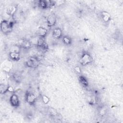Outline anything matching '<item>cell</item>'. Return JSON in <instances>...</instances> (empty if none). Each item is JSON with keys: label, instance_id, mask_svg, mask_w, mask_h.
<instances>
[{"label": "cell", "instance_id": "6da1fadb", "mask_svg": "<svg viewBox=\"0 0 123 123\" xmlns=\"http://www.w3.org/2000/svg\"><path fill=\"white\" fill-rule=\"evenodd\" d=\"M13 26L12 22H9L5 20H3L0 24V29L1 31L4 34L8 33L10 32Z\"/></svg>", "mask_w": 123, "mask_h": 123}, {"label": "cell", "instance_id": "7a4b0ae2", "mask_svg": "<svg viewBox=\"0 0 123 123\" xmlns=\"http://www.w3.org/2000/svg\"><path fill=\"white\" fill-rule=\"evenodd\" d=\"M93 59L92 56L87 53H85L81 57L80 62L82 65H87L92 62Z\"/></svg>", "mask_w": 123, "mask_h": 123}, {"label": "cell", "instance_id": "3957f363", "mask_svg": "<svg viewBox=\"0 0 123 123\" xmlns=\"http://www.w3.org/2000/svg\"><path fill=\"white\" fill-rule=\"evenodd\" d=\"M39 64L38 59L35 57H29L26 61V65L27 66L31 68H36Z\"/></svg>", "mask_w": 123, "mask_h": 123}, {"label": "cell", "instance_id": "277c9868", "mask_svg": "<svg viewBox=\"0 0 123 123\" xmlns=\"http://www.w3.org/2000/svg\"><path fill=\"white\" fill-rule=\"evenodd\" d=\"M37 46L42 50H47L48 49V45L46 42L44 37H39L37 42Z\"/></svg>", "mask_w": 123, "mask_h": 123}, {"label": "cell", "instance_id": "5b68a950", "mask_svg": "<svg viewBox=\"0 0 123 123\" xmlns=\"http://www.w3.org/2000/svg\"><path fill=\"white\" fill-rule=\"evenodd\" d=\"M25 100L27 103L33 104L36 101V97L35 94L31 92H27L25 96Z\"/></svg>", "mask_w": 123, "mask_h": 123}, {"label": "cell", "instance_id": "8992f818", "mask_svg": "<svg viewBox=\"0 0 123 123\" xmlns=\"http://www.w3.org/2000/svg\"><path fill=\"white\" fill-rule=\"evenodd\" d=\"M56 16L54 13L49 15L47 19V23L49 27L54 26L56 23Z\"/></svg>", "mask_w": 123, "mask_h": 123}, {"label": "cell", "instance_id": "52a82bcc", "mask_svg": "<svg viewBox=\"0 0 123 123\" xmlns=\"http://www.w3.org/2000/svg\"><path fill=\"white\" fill-rule=\"evenodd\" d=\"M10 101L11 105L14 107H18L19 105V100L18 97L15 94H13L11 96L10 98Z\"/></svg>", "mask_w": 123, "mask_h": 123}, {"label": "cell", "instance_id": "ba28073f", "mask_svg": "<svg viewBox=\"0 0 123 123\" xmlns=\"http://www.w3.org/2000/svg\"><path fill=\"white\" fill-rule=\"evenodd\" d=\"M47 33V30L44 27L40 26L37 30V34L39 37H44Z\"/></svg>", "mask_w": 123, "mask_h": 123}, {"label": "cell", "instance_id": "9c48e42d", "mask_svg": "<svg viewBox=\"0 0 123 123\" xmlns=\"http://www.w3.org/2000/svg\"><path fill=\"white\" fill-rule=\"evenodd\" d=\"M62 35V31L59 28H56L54 29L52 32L53 37L57 39L61 38Z\"/></svg>", "mask_w": 123, "mask_h": 123}, {"label": "cell", "instance_id": "30bf717a", "mask_svg": "<svg viewBox=\"0 0 123 123\" xmlns=\"http://www.w3.org/2000/svg\"><path fill=\"white\" fill-rule=\"evenodd\" d=\"M9 56L12 60L14 61H18L20 59L19 53L16 52H11L9 54Z\"/></svg>", "mask_w": 123, "mask_h": 123}, {"label": "cell", "instance_id": "8fae6325", "mask_svg": "<svg viewBox=\"0 0 123 123\" xmlns=\"http://www.w3.org/2000/svg\"><path fill=\"white\" fill-rule=\"evenodd\" d=\"M16 11V7L13 5L9 6L6 9V12L7 14L12 16L13 15Z\"/></svg>", "mask_w": 123, "mask_h": 123}, {"label": "cell", "instance_id": "7c38bea8", "mask_svg": "<svg viewBox=\"0 0 123 123\" xmlns=\"http://www.w3.org/2000/svg\"><path fill=\"white\" fill-rule=\"evenodd\" d=\"M101 16L104 22H108L111 19V15L107 12H101Z\"/></svg>", "mask_w": 123, "mask_h": 123}, {"label": "cell", "instance_id": "4fadbf2b", "mask_svg": "<svg viewBox=\"0 0 123 123\" xmlns=\"http://www.w3.org/2000/svg\"><path fill=\"white\" fill-rule=\"evenodd\" d=\"M78 79L79 82H80L81 84L84 87H86L88 86V82L86 78L82 76V75H80L78 77Z\"/></svg>", "mask_w": 123, "mask_h": 123}, {"label": "cell", "instance_id": "5bb4252c", "mask_svg": "<svg viewBox=\"0 0 123 123\" xmlns=\"http://www.w3.org/2000/svg\"><path fill=\"white\" fill-rule=\"evenodd\" d=\"M38 4L39 5L40 7H41L43 9H45L48 7L47 0H40L38 1Z\"/></svg>", "mask_w": 123, "mask_h": 123}, {"label": "cell", "instance_id": "9a60e30c", "mask_svg": "<svg viewBox=\"0 0 123 123\" xmlns=\"http://www.w3.org/2000/svg\"><path fill=\"white\" fill-rule=\"evenodd\" d=\"M8 86L6 85H5L4 84H1L0 86V92L1 94H4L7 92H8Z\"/></svg>", "mask_w": 123, "mask_h": 123}, {"label": "cell", "instance_id": "2e32d148", "mask_svg": "<svg viewBox=\"0 0 123 123\" xmlns=\"http://www.w3.org/2000/svg\"><path fill=\"white\" fill-rule=\"evenodd\" d=\"M63 42L66 45H70L72 42L71 39L68 37H64L62 38Z\"/></svg>", "mask_w": 123, "mask_h": 123}, {"label": "cell", "instance_id": "e0dca14e", "mask_svg": "<svg viewBox=\"0 0 123 123\" xmlns=\"http://www.w3.org/2000/svg\"><path fill=\"white\" fill-rule=\"evenodd\" d=\"M42 100L43 101V102L45 103V104H47L49 101V98L46 96H43L42 97Z\"/></svg>", "mask_w": 123, "mask_h": 123}, {"label": "cell", "instance_id": "ac0fdd59", "mask_svg": "<svg viewBox=\"0 0 123 123\" xmlns=\"http://www.w3.org/2000/svg\"><path fill=\"white\" fill-rule=\"evenodd\" d=\"M22 46L24 48H27V47L30 46L29 42H28L27 41H23L22 42Z\"/></svg>", "mask_w": 123, "mask_h": 123}, {"label": "cell", "instance_id": "d6986e66", "mask_svg": "<svg viewBox=\"0 0 123 123\" xmlns=\"http://www.w3.org/2000/svg\"><path fill=\"white\" fill-rule=\"evenodd\" d=\"M74 70L76 71V73H81V70H80V68L78 66H77L76 67L74 68Z\"/></svg>", "mask_w": 123, "mask_h": 123}, {"label": "cell", "instance_id": "ffe728a7", "mask_svg": "<svg viewBox=\"0 0 123 123\" xmlns=\"http://www.w3.org/2000/svg\"><path fill=\"white\" fill-rule=\"evenodd\" d=\"M14 91V89L13 87L12 86H9L8 88V91L10 92H12Z\"/></svg>", "mask_w": 123, "mask_h": 123}]
</instances>
